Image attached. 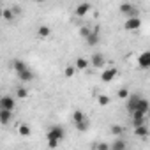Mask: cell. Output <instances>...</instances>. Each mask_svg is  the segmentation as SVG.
<instances>
[{
  "label": "cell",
  "instance_id": "obj_1",
  "mask_svg": "<svg viewBox=\"0 0 150 150\" xmlns=\"http://www.w3.org/2000/svg\"><path fill=\"white\" fill-rule=\"evenodd\" d=\"M13 67H14V71H16V74H18V78L23 81V83H28V81H32L34 80V72H32V69L23 62V60H14L13 62Z\"/></svg>",
  "mask_w": 150,
  "mask_h": 150
},
{
  "label": "cell",
  "instance_id": "obj_2",
  "mask_svg": "<svg viewBox=\"0 0 150 150\" xmlns=\"http://www.w3.org/2000/svg\"><path fill=\"white\" fill-rule=\"evenodd\" d=\"M64 138H65V129H64L62 125H51V129L48 131V136H46V139H48V146H50V148L58 146L60 141H62Z\"/></svg>",
  "mask_w": 150,
  "mask_h": 150
},
{
  "label": "cell",
  "instance_id": "obj_3",
  "mask_svg": "<svg viewBox=\"0 0 150 150\" xmlns=\"http://www.w3.org/2000/svg\"><path fill=\"white\" fill-rule=\"evenodd\" d=\"M118 9H120V13H122V14H125L127 18H138V13H139V11L136 9V6H132V4H129V2L122 4Z\"/></svg>",
  "mask_w": 150,
  "mask_h": 150
},
{
  "label": "cell",
  "instance_id": "obj_4",
  "mask_svg": "<svg viewBox=\"0 0 150 150\" xmlns=\"http://www.w3.org/2000/svg\"><path fill=\"white\" fill-rule=\"evenodd\" d=\"M16 106V101L11 96H2L0 97V110H6V111H13Z\"/></svg>",
  "mask_w": 150,
  "mask_h": 150
},
{
  "label": "cell",
  "instance_id": "obj_5",
  "mask_svg": "<svg viewBox=\"0 0 150 150\" xmlns=\"http://www.w3.org/2000/svg\"><path fill=\"white\" fill-rule=\"evenodd\" d=\"M139 27H141V20H139V18H127L125 23H124V28H125L127 32H134V30H138Z\"/></svg>",
  "mask_w": 150,
  "mask_h": 150
},
{
  "label": "cell",
  "instance_id": "obj_6",
  "mask_svg": "<svg viewBox=\"0 0 150 150\" xmlns=\"http://www.w3.org/2000/svg\"><path fill=\"white\" fill-rule=\"evenodd\" d=\"M117 67H110V69H106V71H103V74H101V80L104 81V83H110V81H113L115 80V76H117Z\"/></svg>",
  "mask_w": 150,
  "mask_h": 150
},
{
  "label": "cell",
  "instance_id": "obj_7",
  "mask_svg": "<svg viewBox=\"0 0 150 150\" xmlns=\"http://www.w3.org/2000/svg\"><path fill=\"white\" fill-rule=\"evenodd\" d=\"M90 64H92V67H96V69L104 67V64H106L104 55H103V53H94V55H92V58H90Z\"/></svg>",
  "mask_w": 150,
  "mask_h": 150
},
{
  "label": "cell",
  "instance_id": "obj_8",
  "mask_svg": "<svg viewBox=\"0 0 150 150\" xmlns=\"http://www.w3.org/2000/svg\"><path fill=\"white\" fill-rule=\"evenodd\" d=\"M85 41H87V44H88V46H96V44L99 42V27H94V28L90 30V34H88V37H87Z\"/></svg>",
  "mask_w": 150,
  "mask_h": 150
},
{
  "label": "cell",
  "instance_id": "obj_9",
  "mask_svg": "<svg viewBox=\"0 0 150 150\" xmlns=\"http://www.w3.org/2000/svg\"><path fill=\"white\" fill-rule=\"evenodd\" d=\"M138 64H139L141 69H148L150 67V51H143L138 57Z\"/></svg>",
  "mask_w": 150,
  "mask_h": 150
},
{
  "label": "cell",
  "instance_id": "obj_10",
  "mask_svg": "<svg viewBox=\"0 0 150 150\" xmlns=\"http://www.w3.org/2000/svg\"><path fill=\"white\" fill-rule=\"evenodd\" d=\"M92 11V4H80L78 7H76V11H74V13H76V16H85V14H88Z\"/></svg>",
  "mask_w": 150,
  "mask_h": 150
},
{
  "label": "cell",
  "instance_id": "obj_11",
  "mask_svg": "<svg viewBox=\"0 0 150 150\" xmlns=\"http://www.w3.org/2000/svg\"><path fill=\"white\" fill-rule=\"evenodd\" d=\"M134 111L146 115V113H148V101H146V99H143V97H139V101H138V104H136V110H134Z\"/></svg>",
  "mask_w": 150,
  "mask_h": 150
},
{
  "label": "cell",
  "instance_id": "obj_12",
  "mask_svg": "<svg viewBox=\"0 0 150 150\" xmlns=\"http://www.w3.org/2000/svg\"><path fill=\"white\" fill-rule=\"evenodd\" d=\"M131 115H132V125H134V127L145 125V117H146V115L138 113V111H134V113H131Z\"/></svg>",
  "mask_w": 150,
  "mask_h": 150
},
{
  "label": "cell",
  "instance_id": "obj_13",
  "mask_svg": "<svg viewBox=\"0 0 150 150\" xmlns=\"http://www.w3.org/2000/svg\"><path fill=\"white\" fill-rule=\"evenodd\" d=\"M138 101H139V96H129V97H127V111H129V113H134Z\"/></svg>",
  "mask_w": 150,
  "mask_h": 150
},
{
  "label": "cell",
  "instance_id": "obj_14",
  "mask_svg": "<svg viewBox=\"0 0 150 150\" xmlns=\"http://www.w3.org/2000/svg\"><path fill=\"white\" fill-rule=\"evenodd\" d=\"M13 118V111H6V110H0V124L2 125H9Z\"/></svg>",
  "mask_w": 150,
  "mask_h": 150
},
{
  "label": "cell",
  "instance_id": "obj_15",
  "mask_svg": "<svg viewBox=\"0 0 150 150\" xmlns=\"http://www.w3.org/2000/svg\"><path fill=\"white\" fill-rule=\"evenodd\" d=\"M110 150H127V145L122 138H117L111 145H110Z\"/></svg>",
  "mask_w": 150,
  "mask_h": 150
},
{
  "label": "cell",
  "instance_id": "obj_16",
  "mask_svg": "<svg viewBox=\"0 0 150 150\" xmlns=\"http://www.w3.org/2000/svg\"><path fill=\"white\" fill-rule=\"evenodd\" d=\"M37 35H39L41 39H46V37L51 35V28H50L48 25H41V27L37 28Z\"/></svg>",
  "mask_w": 150,
  "mask_h": 150
},
{
  "label": "cell",
  "instance_id": "obj_17",
  "mask_svg": "<svg viewBox=\"0 0 150 150\" xmlns=\"http://www.w3.org/2000/svg\"><path fill=\"white\" fill-rule=\"evenodd\" d=\"M18 134L23 136V138H28V136L32 134L30 125H28V124H20V125H18Z\"/></svg>",
  "mask_w": 150,
  "mask_h": 150
},
{
  "label": "cell",
  "instance_id": "obj_18",
  "mask_svg": "<svg viewBox=\"0 0 150 150\" xmlns=\"http://www.w3.org/2000/svg\"><path fill=\"white\" fill-rule=\"evenodd\" d=\"M87 67H88V60L83 58V57H80V58L76 60V65H74V69H76V71H85Z\"/></svg>",
  "mask_w": 150,
  "mask_h": 150
},
{
  "label": "cell",
  "instance_id": "obj_19",
  "mask_svg": "<svg viewBox=\"0 0 150 150\" xmlns=\"http://www.w3.org/2000/svg\"><path fill=\"white\" fill-rule=\"evenodd\" d=\"M134 134H136L138 138H146V136H148V127H146V125L134 127Z\"/></svg>",
  "mask_w": 150,
  "mask_h": 150
},
{
  "label": "cell",
  "instance_id": "obj_20",
  "mask_svg": "<svg viewBox=\"0 0 150 150\" xmlns=\"http://www.w3.org/2000/svg\"><path fill=\"white\" fill-rule=\"evenodd\" d=\"M72 120H74V124H80V122L87 120V117H85V113L81 110H76V111L72 113Z\"/></svg>",
  "mask_w": 150,
  "mask_h": 150
},
{
  "label": "cell",
  "instance_id": "obj_21",
  "mask_svg": "<svg viewBox=\"0 0 150 150\" xmlns=\"http://www.w3.org/2000/svg\"><path fill=\"white\" fill-rule=\"evenodd\" d=\"M110 131H111V134H115L117 138H122V134H124L125 129H124L122 125H118V124H113V125L110 127Z\"/></svg>",
  "mask_w": 150,
  "mask_h": 150
},
{
  "label": "cell",
  "instance_id": "obj_22",
  "mask_svg": "<svg viewBox=\"0 0 150 150\" xmlns=\"http://www.w3.org/2000/svg\"><path fill=\"white\" fill-rule=\"evenodd\" d=\"M92 150H110V145L106 141H97L92 145Z\"/></svg>",
  "mask_w": 150,
  "mask_h": 150
},
{
  "label": "cell",
  "instance_id": "obj_23",
  "mask_svg": "<svg viewBox=\"0 0 150 150\" xmlns=\"http://www.w3.org/2000/svg\"><path fill=\"white\" fill-rule=\"evenodd\" d=\"M16 97H18V99H27V97H28L27 88H25V87H18V88H16Z\"/></svg>",
  "mask_w": 150,
  "mask_h": 150
},
{
  "label": "cell",
  "instance_id": "obj_24",
  "mask_svg": "<svg viewBox=\"0 0 150 150\" xmlns=\"http://www.w3.org/2000/svg\"><path fill=\"white\" fill-rule=\"evenodd\" d=\"M97 103H99L101 106H108V104H110V97L104 96V94H101V96L97 97Z\"/></svg>",
  "mask_w": 150,
  "mask_h": 150
},
{
  "label": "cell",
  "instance_id": "obj_25",
  "mask_svg": "<svg viewBox=\"0 0 150 150\" xmlns=\"http://www.w3.org/2000/svg\"><path fill=\"white\" fill-rule=\"evenodd\" d=\"M64 72H65V78H72L74 72H76V69H74V65H67Z\"/></svg>",
  "mask_w": 150,
  "mask_h": 150
},
{
  "label": "cell",
  "instance_id": "obj_26",
  "mask_svg": "<svg viewBox=\"0 0 150 150\" xmlns=\"http://www.w3.org/2000/svg\"><path fill=\"white\" fill-rule=\"evenodd\" d=\"M2 18H6V20H9V21L14 18V14H13L11 7H9V9H2Z\"/></svg>",
  "mask_w": 150,
  "mask_h": 150
},
{
  "label": "cell",
  "instance_id": "obj_27",
  "mask_svg": "<svg viewBox=\"0 0 150 150\" xmlns=\"http://www.w3.org/2000/svg\"><path fill=\"white\" fill-rule=\"evenodd\" d=\"M74 125H76V129H78V131H81V132H83V131H87V129H88V120H83V122L74 124Z\"/></svg>",
  "mask_w": 150,
  "mask_h": 150
},
{
  "label": "cell",
  "instance_id": "obj_28",
  "mask_svg": "<svg viewBox=\"0 0 150 150\" xmlns=\"http://www.w3.org/2000/svg\"><path fill=\"white\" fill-rule=\"evenodd\" d=\"M90 30H92L90 27H81V28H80V35L87 39V37H88V34H90Z\"/></svg>",
  "mask_w": 150,
  "mask_h": 150
},
{
  "label": "cell",
  "instance_id": "obj_29",
  "mask_svg": "<svg viewBox=\"0 0 150 150\" xmlns=\"http://www.w3.org/2000/svg\"><path fill=\"white\" fill-rule=\"evenodd\" d=\"M129 96H131V94L127 92V88H120V90H118V97H120V99H127Z\"/></svg>",
  "mask_w": 150,
  "mask_h": 150
},
{
  "label": "cell",
  "instance_id": "obj_30",
  "mask_svg": "<svg viewBox=\"0 0 150 150\" xmlns=\"http://www.w3.org/2000/svg\"><path fill=\"white\" fill-rule=\"evenodd\" d=\"M0 18H2V9H0Z\"/></svg>",
  "mask_w": 150,
  "mask_h": 150
}]
</instances>
